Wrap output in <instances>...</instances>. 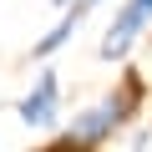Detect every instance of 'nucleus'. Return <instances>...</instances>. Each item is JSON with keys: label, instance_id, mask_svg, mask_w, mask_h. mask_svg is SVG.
<instances>
[{"label": "nucleus", "instance_id": "obj_4", "mask_svg": "<svg viewBox=\"0 0 152 152\" xmlns=\"http://www.w3.org/2000/svg\"><path fill=\"white\" fill-rule=\"evenodd\" d=\"M76 26H81V20H76V15L66 10V20H56V26H51V31L36 41V51H31V56H51L56 46H66V41H71V31H76Z\"/></svg>", "mask_w": 152, "mask_h": 152}, {"label": "nucleus", "instance_id": "obj_3", "mask_svg": "<svg viewBox=\"0 0 152 152\" xmlns=\"http://www.w3.org/2000/svg\"><path fill=\"white\" fill-rule=\"evenodd\" d=\"M56 96H61V86H56V76L51 71H41V81L26 91V102H20V122L31 127V132H46L51 122H56Z\"/></svg>", "mask_w": 152, "mask_h": 152}, {"label": "nucleus", "instance_id": "obj_2", "mask_svg": "<svg viewBox=\"0 0 152 152\" xmlns=\"http://www.w3.org/2000/svg\"><path fill=\"white\" fill-rule=\"evenodd\" d=\"M147 20H152V0H127V5L117 10V20H112V31H107V41H102V56L107 61H122L127 46L137 41V31Z\"/></svg>", "mask_w": 152, "mask_h": 152}, {"label": "nucleus", "instance_id": "obj_5", "mask_svg": "<svg viewBox=\"0 0 152 152\" xmlns=\"http://www.w3.org/2000/svg\"><path fill=\"white\" fill-rule=\"evenodd\" d=\"M96 5H102V0H76V5H71V15H76V20H86Z\"/></svg>", "mask_w": 152, "mask_h": 152}, {"label": "nucleus", "instance_id": "obj_6", "mask_svg": "<svg viewBox=\"0 0 152 152\" xmlns=\"http://www.w3.org/2000/svg\"><path fill=\"white\" fill-rule=\"evenodd\" d=\"M56 5H71V0H56Z\"/></svg>", "mask_w": 152, "mask_h": 152}, {"label": "nucleus", "instance_id": "obj_1", "mask_svg": "<svg viewBox=\"0 0 152 152\" xmlns=\"http://www.w3.org/2000/svg\"><path fill=\"white\" fill-rule=\"evenodd\" d=\"M127 107H132V96H107V102L86 107L81 117L71 122V142H81V147H91V142H107V132L117 127V117H127Z\"/></svg>", "mask_w": 152, "mask_h": 152}]
</instances>
